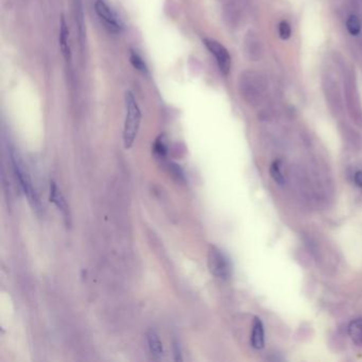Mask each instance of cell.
<instances>
[{
  "instance_id": "1",
  "label": "cell",
  "mask_w": 362,
  "mask_h": 362,
  "mask_svg": "<svg viewBox=\"0 0 362 362\" xmlns=\"http://www.w3.org/2000/svg\"><path fill=\"white\" fill-rule=\"evenodd\" d=\"M125 104V119L123 125V144L124 148L129 150L133 144L139 131L141 122V112L138 103L135 99L132 92L127 90L124 95Z\"/></svg>"
},
{
  "instance_id": "2",
  "label": "cell",
  "mask_w": 362,
  "mask_h": 362,
  "mask_svg": "<svg viewBox=\"0 0 362 362\" xmlns=\"http://www.w3.org/2000/svg\"><path fill=\"white\" fill-rule=\"evenodd\" d=\"M10 157H11V163L13 166L15 177H16V179L18 181L22 192H24V194L27 197L31 206L39 212V210L41 209V203H40L39 195H37V193H36L35 188L32 184V181H31V179H30V176L27 172L24 164H22L20 157L16 153V151L11 150Z\"/></svg>"
},
{
  "instance_id": "3",
  "label": "cell",
  "mask_w": 362,
  "mask_h": 362,
  "mask_svg": "<svg viewBox=\"0 0 362 362\" xmlns=\"http://www.w3.org/2000/svg\"><path fill=\"white\" fill-rule=\"evenodd\" d=\"M208 269L214 276L220 280H228L232 275L231 261L220 248L212 245L207 255Z\"/></svg>"
},
{
  "instance_id": "4",
  "label": "cell",
  "mask_w": 362,
  "mask_h": 362,
  "mask_svg": "<svg viewBox=\"0 0 362 362\" xmlns=\"http://www.w3.org/2000/svg\"><path fill=\"white\" fill-rule=\"evenodd\" d=\"M95 11L99 18L104 22L112 33H120L123 28L122 22L117 16V14L113 11L112 7L108 4L105 0H96Z\"/></svg>"
},
{
  "instance_id": "5",
  "label": "cell",
  "mask_w": 362,
  "mask_h": 362,
  "mask_svg": "<svg viewBox=\"0 0 362 362\" xmlns=\"http://www.w3.org/2000/svg\"><path fill=\"white\" fill-rule=\"evenodd\" d=\"M203 43H204V45L209 50L210 54L215 57L221 72L224 75L229 74V72L231 70V63H232L229 51L226 50V48L223 46V45H221L220 43L215 40L204 39L203 40Z\"/></svg>"
},
{
  "instance_id": "6",
  "label": "cell",
  "mask_w": 362,
  "mask_h": 362,
  "mask_svg": "<svg viewBox=\"0 0 362 362\" xmlns=\"http://www.w3.org/2000/svg\"><path fill=\"white\" fill-rule=\"evenodd\" d=\"M49 200L51 203H54V204L57 206V208L62 213L66 222L68 223L70 220V212H69L68 204H67L66 199L64 198L62 191L59 189L58 185L54 182V181H51L50 182Z\"/></svg>"
},
{
  "instance_id": "7",
  "label": "cell",
  "mask_w": 362,
  "mask_h": 362,
  "mask_svg": "<svg viewBox=\"0 0 362 362\" xmlns=\"http://www.w3.org/2000/svg\"><path fill=\"white\" fill-rule=\"evenodd\" d=\"M69 31L68 28H67V24L65 17L62 16L61 22H60V49L62 51V55L67 62L70 61L71 59V50L69 46Z\"/></svg>"
},
{
  "instance_id": "8",
  "label": "cell",
  "mask_w": 362,
  "mask_h": 362,
  "mask_svg": "<svg viewBox=\"0 0 362 362\" xmlns=\"http://www.w3.org/2000/svg\"><path fill=\"white\" fill-rule=\"evenodd\" d=\"M251 344L254 349L260 350L265 345V329L259 318H254L251 335Z\"/></svg>"
},
{
  "instance_id": "9",
  "label": "cell",
  "mask_w": 362,
  "mask_h": 362,
  "mask_svg": "<svg viewBox=\"0 0 362 362\" xmlns=\"http://www.w3.org/2000/svg\"><path fill=\"white\" fill-rule=\"evenodd\" d=\"M147 342L148 348L154 358H162L164 354L163 344L160 340V337L155 333L154 330H149L147 334Z\"/></svg>"
},
{
  "instance_id": "10",
  "label": "cell",
  "mask_w": 362,
  "mask_h": 362,
  "mask_svg": "<svg viewBox=\"0 0 362 362\" xmlns=\"http://www.w3.org/2000/svg\"><path fill=\"white\" fill-rule=\"evenodd\" d=\"M349 335L354 343L362 345V319H356L349 325Z\"/></svg>"
},
{
  "instance_id": "11",
  "label": "cell",
  "mask_w": 362,
  "mask_h": 362,
  "mask_svg": "<svg viewBox=\"0 0 362 362\" xmlns=\"http://www.w3.org/2000/svg\"><path fill=\"white\" fill-rule=\"evenodd\" d=\"M168 144L167 139H166L165 135H160L154 142L153 145V152L154 155L158 158V160H164V158L167 157L168 155Z\"/></svg>"
},
{
  "instance_id": "12",
  "label": "cell",
  "mask_w": 362,
  "mask_h": 362,
  "mask_svg": "<svg viewBox=\"0 0 362 362\" xmlns=\"http://www.w3.org/2000/svg\"><path fill=\"white\" fill-rule=\"evenodd\" d=\"M130 61H131V64L133 65V67L135 69H137L141 73H147L148 72V67H147V65L144 61V59H142L136 51L131 50Z\"/></svg>"
},
{
  "instance_id": "13",
  "label": "cell",
  "mask_w": 362,
  "mask_h": 362,
  "mask_svg": "<svg viewBox=\"0 0 362 362\" xmlns=\"http://www.w3.org/2000/svg\"><path fill=\"white\" fill-rule=\"evenodd\" d=\"M346 29L350 32V34L356 36L361 32V22L358 16L356 15H351V16L346 20Z\"/></svg>"
},
{
  "instance_id": "14",
  "label": "cell",
  "mask_w": 362,
  "mask_h": 362,
  "mask_svg": "<svg viewBox=\"0 0 362 362\" xmlns=\"http://www.w3.org/2000/svg\"><path fill=\"white\" fill-rule=\"evenodd\" d=\"M270 175L277 184L282 185L285 183V178L281 171L280 161H275L272 163V165L270 166Z\"/></svg>"
},
{
  "instance_id": "15",
  "label": "cell",
  "mask_w": 362,
  "mask_h": 362,
  "mask_svg": "<svg viewBox=\"0 0 362 362\" xmlns=\"http://www.w3.org/2000/svg\"><path fill=\"white\" fill-rule=\"evenodd\" d=\"M278 34H280V37L284 41H287V40L290 39L291 27H290L288 21L282 20L280 22V25H278Z\"/></svg>"
},
{
  "instance_id": "16",
  "label": "cell",
  "mask_w": 362,
  "mask_h": 362,
  "mask_svg": "<svg viewBox=\"0 0 362 362\" xmlns=\"http://www.w3.org/2000/svg\"><path fill=\"white\" fill-rule=\"evenodd\" d=\"M168 168H169V171H170V173H171L173 178H176L178 181H180V182H183V181H185L184 171L182 170V168H181L179 165L170 163V164H168Z\"/></svg>"
},
{
  "instance_id": "17",
  "label": "cell",
  "mask_w": 362,
  "mask_h": 362,
  "mask_svg": "<svg viewBox=\"0 0 362 362\" xmlns=\"http://www.w3.org/2000/svg\"><path fill=\"white\" fill-rule=\"evenodd\" d=\"M354 183L356 184V186L362 188V170L355 172V175H354Z\"/></svg>"
},
{
  "instance_id": "18",
  "label": "cell",
  "mask_w": 362,
  "mask_h": 362,
  "mask_svg": "<svg viewBox=\"0 0 362 362\" xmlns=\"http://www.w3.org/2000/svg\"><path fill=\"white\" fill-rule=\"evenodd\" d=\"M175 355H176V360H182V357H181V350L178 344H175Z\"/></svg>"
}]
</instances>
